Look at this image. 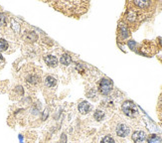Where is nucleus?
<instances>
[{
    "label": "nucleus",
    "instance_id": "nucleus-8",
    "mask_svg": "<svg viewBox=\"0 0 162 143\" xmlns=\"http://www.w3.org/2000/svg\"><path fill=\"white\" fill-rule=\"evenodd\" d=\"M118 32H120V36L121 39H127L129 36V30L127 28V25L125 23H120V25H118Z\"/></svg>",
    "mask_w": 162,
    "mask_h": 143
},
{
    "label": "nucleus",
    "instance_id": "nucleus-5",
    "mask_svg": "<svg viewBox=\"0 0 162 143\" xmlns=\"http://www.w3.org/2000/svg\"><path fill=\"white\" fill-rule=\"evenodd\" d=\"M132 140L134 141V143H143V141L145 140L146 134L144 131L142 130H135L132 133Z\"/></svg>",
    "mask_w": 162,
    "mask_h": 143
},
{
    "label": "nucleus",
    "instance_id": "nucleus-14",
    "mask_svg": "<svg viewBox=\"0 0 162 143\" xmlns=\"http://www.w3.org/2000/svg\"><path fill=\"white\" fill-rule=\"evenodd\" d=\"M106 117V113H104L103 110L102 109H96V111L93 112V118H95L96 121H103Z\"/></svg>",
    "mask_w": 162,
    "mask_h": 143
},
{
    "label": "nucleus",
    "instance_id": "nucleus-1",
    "mask_svg": "<svg viewBox=\"0 0 162 143\" xmlns=\"http://www.w3.org/2000/svg\"><path fill=\"white\" fill-rule=\"evenodd\" d=\"M22 80L27 87H29L31 88H38L41 84V75L35 67L33 66H28L22 71L21 74Z\"/></svg>",
    "mask_w": 162,
    "mask_h": 143
},
{
    "label": "nucleus",
    "instance_id": "nucleus-23",
    "mask_svg": "<svg viewBox=\"0 0 162 143\" xmlns=\"http://www.w3.org/2000/svg\"><path fill=\"white\" fill-rule=\"evenodd\" d=\"M159 40H160V44H161V46H162V37L159 38Z\"/></svg>",
    "mask_w": 162,
    "mask_h": 143
},
{
    "label": "nucleus",
    "instance_id": "nucleus-15",
    "mask_svg": "<svg viewBox=\"0 0 162 143\" xmlns=\"http://www.w3.org/2000/svg\"><path fill=\"white\" fill-rule=\"evenodd\" d=\"M9 49V43L4 38H0V52H7Z\"/></svg>",
    "mask_w": 162,
    "mask_h": 143
},
{
    "label": "nucleus",
    "instance_id": "nucleus-16",
    "mask_svg": "<svg viewBox=\"0 0 162 143\" xmlns=\"http://www.w3.org/2000/svg\"><path fill=\"white\" fill-rule=\"evenodd\" d=\"M13 91L15 92V94H14V96H16L15 98H22L24 95V89L21 85H17V87H15V88H13Z\"/></svg>",
    "mask_w": 162,
    "mask_h": 143
},
{
    "label": "nucleus",
    "instance_id": "nucleus-4",
    "mask_svg": "<svg viewBox=\"0 0 162 143\" xmlns=\"http://www.w3.org/2000/svg\"><path fill=\"white\" fill-rule=\"evenodd\" d=\"M129 132H130V129H129V127L124 123H120L116 128V135L118 137H121V138L127 137L129 134Z\"/></svg>",
    "mask_w": 162,
    "mask_h": 143
},
{
    "label": "nucleus",
    "instance_id": "nucleus-11",
    "mask_svg": "<svg viewBox=\"0 0 162 143\" xmlns=\"http://www.w3.org/2000/svg\"><path fill=\"white\" fill-rule=\"evenodd\" d=\"M133 4L139 7L140 9H148L151 5V2L148 0H135L133 1Z\"/></svg>",
    "mask_w": 162,
    "mask_h": 143
},
{
    "label": "nucleus",
    "instance_id": "nucleus-2",
    "mask_svg": "<svg viewBox=\"0 0 162 143\" xmlns=\"http://www.w3.org/2000/svg\"><path fill=\"white\" fill-rule=\"evenodd\" d=\"M121 109H122V112L128 117H135L138 112L137 107L134 105V102H132L131 101H125L122 103Z\"/></svg>",
    "mask_w": 162,
    "mask_h": 143
},
{
    "label": "nucleus",
    "instance_id": "nucleus-9",
    "mask_svg": "<svg viewBox=\"0 0 162 143\" xmlns=\"http://www.w3.org/2000/svg\"><path fill=\"white\" fill-rule=\"evenodd\" d=\"M24 40L26 42H30V43H33L35 41H37L38 39V35L36 34V32L34 31H26L24 33Z\"/></svg>",
    "mask_w": 162,
    "mask_h": 143
},
{
    "label": "nucleus",
    "instance_id": "nucleus-6",
    "mask_svg": "<svg viewBox=\"0 0 162 143\" xmlns=\"http://www.w3.org/2000/svg\"><path fill=\"white\" fill-rule=\"evenodd\" d=\"M78 110L81 114H88L92 110V105L88 101H82L78 105Z\"/></svg>",
    "mask_w": 162,
    "mask_h": 143
},
{
    "label": "nucleus",
    "instance_id": "nucleus-19",
    "mask_svg": "<svg viewBox=\"0 0 162 143\" xmlns=\"http://www.w3.org/2000/svg\"><path fill=\"white\" fill-rule=\"evenodd\" d=\"M100 143H116V140H114V138L111 135H106L100 140Z\"/></svg>",
    "mask_w": 162,
    "mask_h": 143
},
{
    "label": "nucleus",
    "instance_id": "nucleus-17",
    "mask_svg": "<svg viewBox=\"0 0 162 143\" xmlns=\"http://www.w3.org/2000/svg\"><path fill=\"white\" fill-rule=\"evenodd\" d=\"M147 143H162V139L157 136L155 134H151L148 137V140H147Z\"/></svg>",
    "mask_w": 162,
    "mask_h": 143
},
{
    "label": "nucleus",
    "instance_id": "nucleus-7",
    "mask_svg": "<svg viewBox=\"0 0 162 143\" xmlns=\"http://www.w3.org/2000/svg\"><path fill=\"white\" fill-rule=\"evenodd\" d=\"M44 61L45 63L47 64V66L48 67H51V68H55L58 66V59H57L56 56L54 55H46L44 57Z\"/></svg>",
    "mask_w": 162,
    "mask_h": 143
},
{
    "label": "nucleus",
    "instance_id": "nucleus-3",
    "mask_svg": "<svg viewBox=\"0 0 162 143\" xmlns=\"http://www.w3.org/2000/svg\"><path fill=\"white\" fill-rule=\"evenodd\" d=\"M113 88V83L111 80L106 78H103L100 80V85H99V91L103 95H109Z\"/></svg>",
    "mask_w": 162,
    "mask_h": 143
},
{
    "label": "nucleus",
    "instance_id": "nucleus-18",
    "mask_svg": "<svg viewBox=\"0 0 162 143\" xmlns=\"http://www.w3.org/2000/svg\"><path fill=\"white\" fill-rule=\"evenodd\" d=\"M7 24V16L5 13L0 11V28L5 27Z\"/></svg>",
    "mask_w": 162,
    "mask_h": 143
},
{
    "label": "nucleus",
    "instance_id": "nucleus-13",
    "mask_svg": "<svg viewBox=\"0 0 162 143\" xmlns=\"http://www.w3.org/2000/svg\"><path fill=\"white\" fill-rule=\"evenodd\" d=\"M60 62L62 65L64 66H69L71 65V63H72V57L70 54H68V53H65L62 55V57H61V60H60Z\"/></svg>",
    "mask_w": 162,
    "mask_h": 143
},
{
    "label": "nucleus",
    "instance_id": "nucleus-21",
    "mask_svg": "<svg viewBox=\"0 0 162 143\" xmlns=\"http://www.w3.org/2000/svg\"><path fill=\"white\" fill-rule=\"evenodd\" d=\"M3 64H4V59H3V56L0 54V66H3Z\"/></svg>",
    "mask_w": 162,
    "mask_h": 143
},
{
    "label": "nucleus",
    "instance_id": "nucleus-20",
    "mask_svg": "<svg viewBox=\"0 0 162 143\" xmlns=\"http://www.w3.org/2000/svg\"><path fill=\"white\" fill-rule=\"evenodd\" d=\"M127 45H128V47L130 48L131 50H135V47H136V43H135V41H133V40L128 41V42H127Z\"/></svg>",
    "mask_w": 162,
    "mask_h": 143
},
{
    "label": "nucleus",
    "instance_id": "nucleus-10",
    "mask_svg": "<svg viewBox=\"0 0 162 143\" xmlns=\"http://www.w3.org/2000/svg\"><path fill=\"white\" fill-rule=\"evenodd\" d=\"M45 85L49 88H53L57 85V78H54L53 76H47L44 80Z\"/></svg>",
    "mask_w": 162,
    "mask_h": 143
},
{
    "label": "nucleus",
    "instance_id": "nucleus-22",
    "mask_svg": "<svg viewBox=\"0 0 162 143\" xmlns=\"http://www.w3.org/2000/svg\"><path fill=\"white\" fill-rule=\"evenodd\" d=\"M159 106H160V108L162 109V95H160V98H159Z\"/></svg>",
    "mask_w": 162,
    "mask_h": 143
},
{
    "label": "nucleus",
    "instance_id": "nucleus-12",
    "mask_svg": "<svg viewBox=\"0 0 162 143\" xmlns=\"http://www.w3.org/2000/svg\"><path fill=\"white\" fill-rule=\"evenodd\" d=\"M125 18H127V20L130 23L135 22V21L137 20V12L133 9H129L127 12V17Z\"/></svg>",
    "mask_w": 162,
    "mask_h": 143
}]
</instances>
